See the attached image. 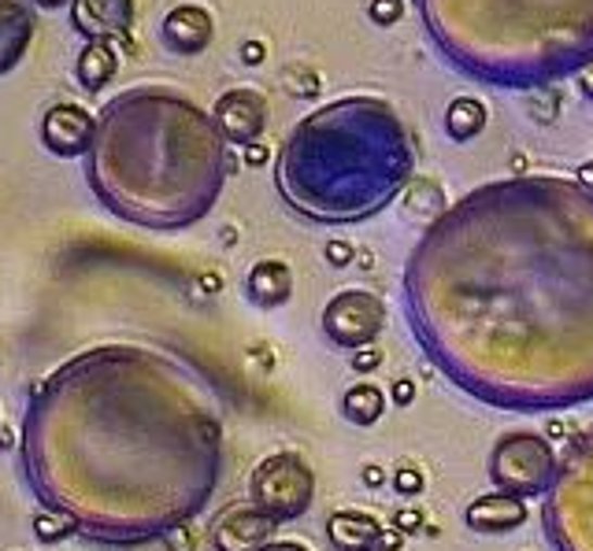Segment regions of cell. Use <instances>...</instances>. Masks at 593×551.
<instances>
[{
	"mask_svg": "<svg viewBox=\"0 0 593 551\" xmlns=\"http://www.w3.org/2000/svg\"><path fill=\"white\" fill-rule=\"evenodd\" d=\"M23 482L75 537L138 548L193 526L227 466L219 400L182 359L146 345L71 356L34 388Z\"/></svg>",
	"mask_w": 593,
	"mask_h": 551,
	"instance_id": "cell-2",
	"label": "cell"
},
{
	"mask_svg": "<svg viewBox=\"0 0 593 551\" xmlns=\"http://www.w3.org/2000/svg\"><path fill=\"white\" fill-rule=\"evenodd\" d=\"M349 363H353L356 374H371V370H379V367H382V348H379V345L356 348V351H353V359H349Z\"/></svg>",
	"mask_w": 593,
	"mask_h": 551,
	"instance_id": "cell-24",
	"label": "cell"
},
{
	"mask_svg": "<svg viewBox=\"0 0 593 551\" xmlns=\"http://www.w3.org/2000/svg\"><path fill=\"white\" fill-rule=\"evenodd\" d=\"M267 159H272V149H267L264 141H253V144L241 149V164H245V167H264Z\"/></svg>",
	"mask_w": 593,
	"mask_h": 551,
	"instance_id": "cell-28",
	"label": "cell"
},
{
	"mask_svg": "<svg viewBox=\"0 0 593 551\" xmlns=\"http://www.w3.org/2000/svg\"><path fill=\"white\" fill-rule=\"evenodd\" d=\"M282 86H286V93L296 97V101H316L323 89V78L312 67H304V63H290V67L282 71Z\"/></svg>",
	"mask_w": 593,
	"mask_h": 551,
	"instance_id": "cell-20",
	"label": "cell"
},
{
	"mask_svg": "<svg viewBox=\"0 0 593 551\" xmlns=\"http://www.w3.org/2000/svg\"><path fill=\"white\" fill-rule=\"evenodd\" d=\"M134 0H75V30L93 38H127Z\"/></svg>",
	"mask_w": 593,
	"mask_h": 551,
	"instance_id": "cell-13",
	"label": "cell"
},
{
	"mask_svg": "<svg viewBox=\"0 0 593 551\" xmlns=\"http://www.w3.org/2000/svg\"><path fill=\"white\" fill-rule=\"evenodd\" d=\"M579 89H582V97H586V101H593V63H586V67H582Z\"/></svg>",
	"mask_w": 593,
	"mask_h": 551,
	"instance_id": "cell-34",
	"label": "cell"
},
{
	"mask_svg": "<svg viewBox=\"0 0 593 551\" xmlns=\"http://www.w3.org/2000/svg\"><path fill=\"white\" fill-rule=\"evenodd\" d=\"M249 500L278 522L308 514L312 500H316V474H312L308 459L296 451H275V456L260 459L249 474Z\"/></svg>",
	"mask_w": 593,
	"mask_h": 551,
	"instance_id": "cell-6",
	"label": "cell"
},
{
	"mask_svg": "<svg viewBox=\"0 0 593 551\" xmlns=\"http://www.w3.org/2000/svg\"><path fill=\"white\" fill-rule=\"evenodd\" d=\"M367 20L375 26H398L404 20V0H371L367 4Z\"/></svg>",
	"mask_w": 593,
	"mask_h": 551,
	"instance_id": "cell-23",
	"label": "cell"
},
{
	"mask_svg": "<svg viewBox=\"0 0 593 551\" xmlns=\"http://www.w3.org/2000/svg\"><path fill=\"white\" fill-rule=\"evenodd\" d=\"M464 522L467 529L482 533V537H505V533H516L527 522V500L501 489L482 492L464 508Z\"/></svg>",
	"mask_w": 593,
	"mask_h": 551,
	"instance_id": "cell-12",
	"label": "cell"
},
{
	"mask_svg": "<svg viewBox=\"0 0 593 551\" xmlns=\"http://www.w3.org/2000/svg\"><path fill=\"white\" fill-rule=\"evenodd\" d=\"M212 119H215V126H219L223 141L245 149V144L264 138L267 101L256 93V89H227V93L215 101Z\"/></svg>",
	"mask_w": 593,
	"mask_h": 551,
	"instance_id": "cell-10",
	"label": "cell"
},
{
	"mask_svg": "<svg viewBox=\"0 0 593 551\" xmlns=\"http://www.w3.org/2000/svg\"><path fill=\"white\" fill-rule=\"evenodd\" d=\"M487 119H490V112H487V104L479 101V97H471V93H464V97H453L445 107V133L453 141H475L482 130H487Z\"/></svg>",
	"mask_w": 593,
	"mask_h": 551,
	"instance_id": "cell-17",
	"label": "cell"
},
{
	"mask_svg": "<svg viewBox=\"0 0 593 551\" xmlns=\"http://www.w3.org/2000/svg\"><path fill=\"white\" fill-rule=\"evenodd\" d=\"M264 60H267V44L264 41L249 38L245 44H241V63H245V67H260Z\"/></svg>",
	"mask_w": 593,
	"mask_h": 551,
	"instance_id": "cell-29",
	"label": "cell"
},
{
	"mask_svg": "<svg viewBox=\"0 0 593 551\" xmlns=\"http://www.w3.org/2000/svg\"><path fill=\"white\" fill-rule=\"evenodd\" d=\"M386 330V304L371 289H341L323 307V333L335 348L356 351L379 341Z\"/></svg>",
	"mask_w": 593,
	"mask_h": 551,
	"instance_id": "cell-7",
	"label": "cell"
},
{
	"mask_svg": "<svg viewBox=\"0 0 593 551\" xmlns=\"http://www.w3.org/2000/svg\"><path fill=\"white\" fill-rule=\"evenodd\" d=\"M41 141L52 156L78 159L97 144V119L78 104H52L41 115Z\"/></svg>",
	"mask_w": 593,
	"mask_h": 551,
	"instance_id": "cell-9",
	"label": "cell"
},
{
	"mask_svg": "<svg viewBox=\"0 0 593 551\" xmlns=\"http://www.w3.org/2000/svg\"><path fill=\"white\" fill-rule=\"evenodd\" d=\"M390 396L398 408H412V403H416V382H412V377H398L390 388Z\"/></svg>",
	"mask_w": 593,
	"mask_h": 551,
	"instance_id": "cell-27",
	"label": "cell"
},
{
	"mask_svg": "<svg viewBox=\"0 0 593 551\" xmlns=\"http://www.w3.org/2000/svg\"><path fill=\"white\" fill-rule=\"evenodd\" d=\"M542 518L556 551H593V426L560 456Z\"/></svg>",
	"mask_w": 593,
	"mask_h": 551,
	"instance_id": "cell-4",
	"label": "cell"
},
{
	"mask_svg": "<svg viewBox=\"0 0 593 551\" xmlns=\"http://www.w3.org/2000/svg\"><path fill=\"white\" fill-rule=\"evenodd\" d=\"M386 482V470L382 466H364V485H371V489H379V485Z\"/></svg>",
	"mask_w": 593,
	"mask_h": 551,
	"instance_id": "cell-33",
	"label": "cell"
},
{
	"mask_svg": "<svg viewBox=\"0 0 593 551\" xmlns=\"http://www.w3.org/2000/svg\"><path fill=\"white\" fill-rule=\"evenodd\" d=\"M401 212H404V219H416V222H424V226L438 222L449 212L442 185L430 182V178H424V182H412L408 196L401 201Z\"/></svg>",
	"mask_w": 593,
	"mask_h": 551,
	"instance_id": "cell-19",
	"label": "cell"
},
{
	"mask_svg": "<svg viewBox=\"0 0 593 551\" xmlns=\"http://www.w3.org/2000/svg\"><path fill=\"white\" fill-rule=\"evenodd\" d=\"M382 537V522L364 511H335L327 518V540L335 551H371Z\"/></svg>",
	"mask_w": 593,
	"mask_h": 551,
	"instance_id": "cell-16",
	"label": "cell"
},
{
	"mask_svg": "<svg viewBox=\"0 0 593 551\" xmlns=\"http://www.w3.org/2000/svg\"><path fill=\"white\" fill-rule=\"evenodd\" d=\"M416 149L390 104L349 97L293 126L278 156V193L301 219L361 222L401 196Z\"/></svg>",
	"mask_w": 593,
	"mask_h": 551,
	"instance_id": "cell-3",
	"label": "cell"
},
{
	"mask_svg": "<svg viewBox=\"0 0 593 551\" xmlns=\"http://www.w3.org/2000/svg\"><path fill=\"white\" fill-rule=\"evenodd\" d=\"M575 182L586 189V193H593V159H586V164H579V170H575Z\"/></svg>",
	"mask_w": 593,
	"mask_h": 551,
	"instance_id": "cell-32",
	"label": "cell"
},
{
	"mask_svg": "<svg viewBox=\"0 0 593 551\" xmlns=\"http://www.w3.org/2000/svg\"><path fill=\"white\" fill-rule=\"evenodd\" d=\"M201 282H204V293H219V289H223L219 285V274H204Z\"/></svg>",
	"mask_w": 593,
	"mask_h": 551,
	"instance_id": "cell-36",
	"label": "cell"
},
{
	"mask_svg": "<svg viewBox=\"0 0 593 551\" xmlns=\"http://www.w3.org/2000/svg\"><path fill=\"white\" fill-rule=\"evenodd\" d=\"M560 466V456L550 445V437L534 430H512L505 437H497V445L490 451V482L501 492L512 496H545Z\"/></svg>",
	"mask_w": 593,
	"mask_h": 551,
	"instance_id": "cell-5",
	"label": "cell"
},
{
	"mask_svg": "<svg viewBox=\"0 0 593 551\" xmlns=\"http://www.w3.org/2000/svg\"><path fill=\"white\" fill-rule=\"evenodd\" d=\"M404 307L424 351L501 411L593 400V193L508 178L460 196L416 241Z\"/></svg>",
	"mask_w": 593,
	"mask_h": 551,
	"instance_id": "cell-1",
	"label": "cell"
},
{
	"mask_svg": "<svg viewBox=\"0 0 593 551\" xmlns=\"http://www.w3.org/2000/svg\"><path fill=\"white\" fill-rule=\"evenodd\" d=\"M264 551H312V548L301 544V540H272Z\"/></svg>",
	"mask_w": 593,
	"mask_h": 551,
	"instance_id": "cell-35",
	"label": "cell"
},
{
	"mask_svg": "<svg viewBox=\"0 0 593 551\" xmlns=\"http://www.w3.org/2000/svg\"><path fill=\"white\" fill-rule=\"evenodd\" d=\"M34 4H38V8H49V12H52V8H64V4H75V0H34Z\"/></svg>",
	"mask_w": 593,
	"mask_h": 551,
	"instance_id": "cell-37",
	"label": "cell"
},
{
	"mask_svg": "<svg viewBox=\"0 0 593 551\" xmlns=\"http://www.w3.org/2000/svg\"><path fill=\"white\" fill-rule=\"evenodd\" d=\"M293 296V270L282 259H256L245 274V300L260 311H275Z\"/></svg>",
	"mask_w": 593,
	"mask_h": 551,
	"instance_id": "cell-14",
	"label": "cell"
},
{
	"mask_svg": "<svg viewBox=\"0 0 593 551\" xmlns=\"http://www.w3.org/2000/svg\"><path fill=\"white\" fill-rule=\"evenodd\" d=\"M323 252H327L330 267H349V264H353V256H356V248L349 245V241H327V248H323Z\"/></svg>",
	"mask_w": 593,
	"mask_h": 551,
	"instance_id": "cell-25",
	"label": "cell"
},
{
	"mask_svg": "<svg viewBox=\"0 0 593 551\" xmlns=\"http://www.w3.org/2000/svg\"><path fill=\"white\" fill-rule=\"evenodd\" d=\"M424 511H398L393 514V529H401L404 537H412V533H419L424 529Z\"/></svg>",
	"mask_w": 593,
	"mask_h": 551,
	"instance_id": "cell-26",
	"label": "cell"
},
{
	"mask_svg": "<svg viewBox=\"0 0 593 551\" xmlns=\"http://www.w3.org/2000/svg\"><path fill=\"white\" fill-rule=\"evenodd\" d=\"M164 540H171V548H175V551H193V533H190V526H182V529L167 533Z\"/></svg>",
	"mask_w": 593,
	"mask_h": 551,
	"instance_id": "cell-30",
	"label": "cell"
},
{
	"mask_svg": "<svg viewBox=\"0 0 593 551\" xmlns=\"http://www.w3.org/2000/svg\"><path fill=\"white\" fill-rule=\"evenodd\" d=\"M160 38L178 56H201L215 38V20L204 4H175L160 23Z\"/></svg>",
	"mask_w": 593,
	"mask_h": 551,
	"instance_id": "cell-11",
	"label": "cell"
},
{
	"mask_svg": "<svg viewBox=\"0 0 593 551\" xmlns=\"http://www.w3.org/2000/svg\"><path fill=\"white\" fill-rule=\"evenodd\" d=\"M119 75V38H93L75 60V78L86 93H101V89Z\"/></svg>",
	"mask_w": 593,
	"mask_h": 551,
	"instance_id": "cell-15",
	"label": "cell"
},
{
	"mask_svg": "<svg viewBox=\"0 0 593 551\" xmlns=\"http://www.w3.org/2000/svg\"><path fill=\"white\" fill-rule=\"evenodd\" d=\"M401 544H404V533L401 529H382V537H379V551H401Z\"/></svg>",
	"mask_w": 593,
	"mask_h": 551,
	"instance_id": "cell-31",
	"label": "cell"
},
{
	"mask_svg": "<svg viewBox=\"0 0 593 551\" xmlns=\"http://www.w3.org/2000/svg\"><path fill=\"white\" fill-rule=\"evenodd\" d=\"M390 482H393V492L404 496V500H412V496H419L427 489V477L416 463H401L398 470H393Z\"/></svg>",
	"mask_w": 593,
	"mask_h": 551,
	"instance_id": "cell-22",
	"label": "cell"
},
{
	"mask_svg": "<svg viewBox=\"0 0 593 551\" xmlns=\"http://www.w3.org/2000/svg\"><path fill=\"white\" fill-rule=\"evenodd\" d=\"M282 522L272 518L267 511H260L253 500L249 503H230L227 511H219V518L212 522V548L215 551H264Z\"/></svg>",
	"mask_w": 593,
	"mask_h": 551,
	"instance_id": "cell-8",
	"label": "cell"
},
{
	"mask_svg": "<svg viewBox=\"0 0 593 551\" xmlns=\"http://www.w3.org/2000/svg\"><path fill=\"white\" fill-rule=\"evenodd\" d=\"M30 529H34V537H38L41 544H60V540L75 537V529H71L67 518H60V514H52L45 508L30 518Z\"/></svg>",
	"mask_w": 593,
	"mask_h": 551,
	"instance_id": "cell-21",
	"label": "cell"
},
{
	"mask_svg": "<svg viewBox=\"0 0 593 551\" xmlns=\"http://www.w3.org/2000/svg\"><path fill=\"white\" fill-rule=\"evenodd\" d=\"M371 551H379V548H371Z\"/></svg>",
	"mask_w": 593,
	"mask_h": 551,
	"instance_id": "cell-38",
	"label": "cell"
},
{
	"mask_svg": "<svg viewBox=\"0 0 593 551\" xmlns=\"http://www.w3.org/2000/svg\"><path fill=\"white\" fill-rule=\"evenodd\" d=\"M386 393L379 385L371 382H356L353 388H345V396H341V414H345V422H353V426H375V422L386 414Z\"/></svg>",
	"mask_w": 593,
	"mask_h": 551,
	"instance_id": "cell-18",
	"label": "cell"
}]
</instances>
